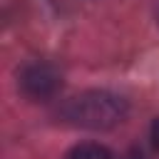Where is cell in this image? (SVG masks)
I'll use <instances>...</instances> for the list:
<instances>
[{
    "mask_svg": "<svg viewBox=\"0 0 159 159\" xmlns=\"http://www.w3.org/2000/svg\"><path fill=\"white\" fill-rule=\"evenodd\" d=\"M60 84H62V77L57 67H52L50 62H30L20 72V89L30 99H40V102L50 99L57 94Z\"/></svg>",
    "mask_w": 159,
    "mask_h": 159,
    "instance_id": "cell-2",
    "label": "cell"
},
{
    "mask_svg": "<svg viewBox=\"0 0 159 159\" xmlns=\"http://www.w3.org/2000/svg\"><path fill=\"white\" fill-rule=\"evenodd\" d=\"M60 114L72 127L102 132V129L117 127L127 117V102L119 94L107 89H87L70 97L62 104Z\"/></svg>",
    "mask_w": 159,
    "mask_h": 159,
    "instance_id": "cell-1",
    "label": "cell"
},
{
    "mask_svg": "<svg viewBox=\"0 0 159 159\" xmlns=\"http://www.w3.org/2000/svg\"><path fill=\"white\" fill-rule=\"evenodd\" d=\"M65 159H112L109 149L102 147V144H94V142H84V144H77L75 149H70V154Z\"/></svg>",
    "mask_w": 159,
    "mask_h": 159,
    "instance_id": "cell-3",
    "label": "cell"
},
{
    "mask_svg": "<svg viewBox=\"0 0 159 159\" xmlns=\"http://www.w3.org/2000/svg\"><path fill=\"white\" fill-rule=\"evenodd\" d=\"M152 137H154V147H159V119H157L154 127H152Z\"/></svg>",
    "mask_w": 159,
    "mask_h": 159,
    "instance_id": "cell-4",
    "label": "cell"
}]
</instances>
